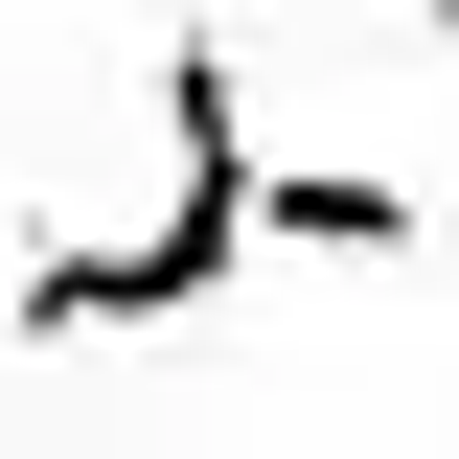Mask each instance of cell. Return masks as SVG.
<instances>
[{
	"mask_svg": "<svg viewBox=\"0 0 459 459\" xmlns=\"http://www.w3.org/2000/svg\"><path fill=\"white\" fill-rule=\"evenodd\" d=\"M253 92H230V47H161V207L138 230H47L23 276H0V344H115V322H184V299L253 276Z\"/></svg>",
	"mask_w": 459,
	"mask_h": 459,
	"instance_id": "1",
	"label": "cell"
},
{
	"mask_svg": "<svg viewBox=\"0 0 459 459\" xmlns=\"http://www.w3.org/2000/svg\"><path fill=\"white\" fill-rule=\"evenodd\" d=\"M230 207H253V253H413L437 184H391V161H253Z\"/></svg>",
	"mask_w": 459,
	"mask_h": 459,
	"instance_id": "2",
	"label": "cell"
},
{
	"mask_svg": "<svg viewBox=\"0 0 459 459\" xmlns=\"http://www.w3.org/2000/svg\"><path fill=\"white\" fill-rule=\"evenodd\" d=\"M413 253H437V276H459V207H413Z\"/></svg>",
	"mask_w": 459,
	"mask_h": 459,
	"instance_id": "3",
	"label": "cell"
},
{
	"mask_svg": "<svg viewBox=\"0 0 459 459\" xmlns=\"http://www.w3.org/2000/svg\"><path fill=\"white\" fill-rule=\"evenodd\" d=\"M413 23H437V47H459V0H413Z\"/></svg>",
	"mask_w": 459,
	"mask_h": 459,
	"instance_id": "4",
	"label": "cell"
}]
</instances>
